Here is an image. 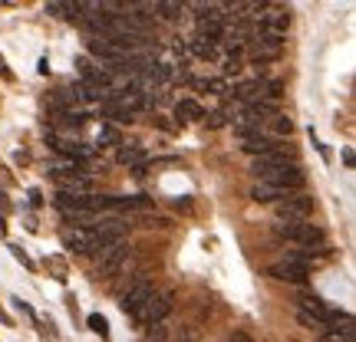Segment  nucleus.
Segmentation results:
<instances>
[{
    "label": "nucleus",
    "instance_id": "1",
    "mask_svg": "<svg viewBox=\"0 0 356 342\" xmlns=\"http://www.w3.org/2000/svg\"><path fill=\"white\" fill-rule=\"evenodd\" d=\"M277 237L297 243V247H323V230L317 224H307V221H293V224H277Z\"/></svg>",
    "mask_w": 356,
    "mask_h": 342
},
{
    "label": "nucleus",
    "instance_id": "2",
    "mask_svg": "<svg viewBox=\"0 0 356 342\" xmlns=\"http://www.w3.org/2000/svg\"><path fill=\"white\" fill-rule=\"evenodd\" d=\"M261 178V185H270V188H280V191H287V194H293V191H300L304 188V168L300 165H284V168H274V171H264V175H257Z\"/></svg>",
    "mask_w": 356,
    "mask_h": 342
},
{
    "label": "nucleus",
    "instance_id": "3",
    "mask_svg": "<svg viewBox=\"0 0 356 342\" xmlns=\"http://www.w3.org/2000/svg\"><path fill=\"white\" fill-rule=\"evenodd\" d=\"M168 313H172V293H152L132 316H136L139 326H155V323H162Z\"/></svg>",
    "mask_w": 356,
    "mask_h": 342
},
{
    "label": "nucleus",
    "instance_id": "4",
    "mask_svg": "<svg viewBox=\"0 0 356 342\" xmlns=\"http://www.w3.org/2000/svg\"><path fill=\"white\" fill-rule=\"evenodd\" d=\"M274 211H277L280 224H293V221H307V217L314 214V198H307V194H287L284 201L274 204Z\"/></svg>",
    "mask_w": 356,
    "mask_h": 342
},
{
    "label": "nucleus",
    "instance_id": "5",
    "mask_svg": "<svg viewBox=\"0 0 356 342\" xmlns=\"http://www.w3.org/2000/svg\"><path fill=\"white\" fill-rule=\"evenodd\" d=\"M129 254H132V247H129L126 241L106 247V250H102V257H99V273H102V277H115V273L126 266Z\"/></svg>",
    "mask_w": 356,
    "mask_h": 342
},
{
    "label": "nucleus",
    "instance_id": "6",
    "mask_svg": "<svg viewBox=\"0 0 356 342\" xmlns=\"http://www.w3.org/2000/svg\"><path fill=\"white\" fill-rule=\"evenodd\" d=\"M63 247L73 254H96V237L89 228H70L63 230Z\"/></svg>",
    "mask_w": 356,
    "mask_h": 342
},
{
    "label": "nucleus",
    "instance_id": "7",
    "mask_svg": "<svg viewBox=\"0 0 356 342\" xmlns=\"http://www.w3.org/2000/svg\"><path fill=\"white\" fill-rule=\"evenodd\" d=\"M327 342H353V316L350 313H337V316L327 323V330L320 332Z\"/></svg>",
    "mask_w": 356,
    "mask_h": 342
},
{
    "label": "nucleus",
    "instance_id": "8",
    "mask_svg": "<svg viewBox=\"0 0 356 342\" xmlns=\"http://www.w3.org/2000/svg\"><path fill=\"white\" fill-rule=\"evenodd\" d=\"M152 293H155L152 283H149L145 277H139V280H136V283H132V287L126 290V296H122V309H126V313H136V309H139V306L145 303V300H149Z\"/></svg>",
    "mask_w": 356,
    "mask_h": 342
},
{
    "label": "nucleus",
    "instance_id": "9",
    "mask_svg": "<svg viewBox=\"0 0 356 342\" xmlns=\"http://www.w3.org/2000/svg\"><path fill=\"white\" fill-rule=\"evenodd\" d=\"M284 165H297V162H293V155L284 152V148H274V152H267V155H261V158H254L251 171H254V175H264V171H274V168H284Z\"/></svg>",
    "mask_w": 356,
    "mask_h": 342
},
{
    "label": "nucleus",
    "instance_id": "10",
    "mask_svg": "<svg viewBox=\"0 0 356 342\" xmlns=\"http://www.w3.org/2000/svg\"><path fill=\"white\" fill-rule=\"evenodd\" d=\"M267 277H274V280H284V283H307V277H310V270H300V266H291V264H270L267 266Z\"/></svg>",
    "mask_w": 356,
    "mask_h": 342
},
{
    "label": "nucleus",
    "instance_id": "11",
    "mask_svg": "<svg viewBox=\"0 0 356 342\" xmlns=\"http://www.w3.org/2000/svg\"><path fill=\"white\" fill-rule=\"evenodd\" d=\"M231 96L244 105H251V102L261 99V79H251V83H238V86L231 89Z\"/></svg>",
    "mask_w": 356,
    "mask_h": 342
},
{
    "label": "nucleus",
    "instance_id": "12",
    "mask_svg": "<svg viewBox=\"0 0 356 342\" xmlns=\"http://www.w3.org/2000/svg\"><path fill=\"white\" fill-rule=\"evenodd\" d=\"M175 119L178 122H198V119H204V109L195 99H181L175 105Z\"/></svg>",
    "mask_w": 356,
    "mask_h": 342
},
{
    "label": "nucleus",
    "instance_id": "13",
    "mask_svg": "<svg viewBox=\"0 0 356 342\" xmlns=\"http://www.w3.org/2000/svg\"><path fill=\"white\" fill-rule=\"evenodd\" d=\"M251 198H254L257 204H277L287 198V191L270 188V185H254V188H251Z\"/></svg>",
    "mask_w": 356,
    "mask_h": 342
},
{
    "label": "nucleus",
    "instance_id": "14",
    "mask_svg": "<svg viewBox=\"0 0 356 342\" xmlns=\"http://www.w3.org/2000/svg\"><path fill=\"white\" fill-rule=\"evenodd\" d=\"M102 115L113 119V122H132V112H126L119 102H102Z\"/></svg>",
    "mask_w": 356,
    "mask_h": 342
},
{
    "label": "nucleus",
    "instance_id": "15",
    "mask_svg": "<svg viewBox=\"0 0 356 342\" xmlns=\"http://www.w3.org/2000/svg\"><path fill=\"white\" fill-rule=\"evenodd\" d=\"M99 145L106 148V145H122V132L115 126H102L99 128Z\"/></svg>",
    "mask_w": 356,
    "mask_h": 342
},
{
    "label": "nucleus",
    "instance_id": "16",
    "mask_svg": "<svg viewBox=\"0 0 356 342\" xmlns=\"http://www.w3.org/2000/svg\"><path fill=\"white\" fill-rule=\"evenodd\" d=\"M221 69H225V76H231V73H238V69H241V46H234V50H228V56H225V63H221Z\"/></svg>",
    "mask_w": 356,
    "mask_h": 342
},
{
    "label": "nucleus",
    "instance_id": "17",
    "mask_svg": "<svg viewBox=\"0 0 356 342\" xmlns=\"http://www.w3.org/2000/svg\"><path fill=\"white\" fill-rule=\"evenodd\" d=\"M119 162H122V165H142V148L139 145H126V148H119Z\"/></svg>",
    "mask_w": 356,
    "mask_h": 342
},
{
    "label": "nucleus",
    "instance_id": "18",
    "mask_svg": "<svg viewBox=\"0 0 356 342\" xmlns=\"http://www.w3.org/2000/svg\"><path fill=\"white\" fill-rule=\"evenodd\" d=\"M152 10L159 13V17H165V20H175V17H181L185 3H152Z\"/></svg>",
    "mask_w": 356,
    "mask_h": 342
},
{
    "label": "nucleus",
    "instance_id": "19",
    "mask_svg": "<svg viewBox=\"0 0 356 342\" xmlns=\"http://www.w3.org/2000/svg\"><path fill=\"white\" fill-rule=\"evenodd\" d=\"M267 122H270V128H274V135H291L293 132V122L291 119H287V115H274V119H267Z\"/></svg>",
    "mask_w": 356,
    "mask_h": 342
},
{
    "label": "nucleus",
    "instance_id": "20",
    "mask_svg": "<svg viewBox=\"0 0 356 342\" xmlns=\"http://www.w3.org/2000/svg\"><path fill=\"white\" fill-rule=\"evenodd\" d=\"M89 330L96 332V336H102V339H106V336H109V323H106V316H99V313H89Z\"/></svg>",
    "mask_w": 356,
    "mask_h": 342
},
{
    "label": "nucleus",
    "instance_id": "21",
    "mask_svg": "<svg viewBox=\"0 0 356 342\" xmlns=\"http://www.w3.org/2000/svg\"><path fill=\"white\" fill-rule=\"evenodd\" d=\"M191 50H195V56H202V60H211L215 56V43H208V40H191Z\"/></svg>",
    "mask_w": 356,
    "mask_h": 342
},
{
    "label": "nucleus",
    "instance_id": "22",
    "mask_svg": "<svg viewBox=\"0 0 356 342\" xmlns=\"http://www.w3.org/2000/svg\"><path fill=\"white\" fill-rule=\"evenodd\" d=\"M142 342H168L165 323H155V326H149V332H145V339H142Z\"/></svg>",
    "mask_w": 356,
    "mask_h": 342
},
{
    "label": "nucleus",
    "instance_id": "23",
    "mask_svg": "<svg viewBox=\"0 0 356 342\" xmlns=\"http://www.w3.org/2000/svg\"><path fill=\"white\" fill-rule=\"evenodd\" d=\"M267 92H264V96H267V102H277L280 99V96H284V83H280V79H267Z\"/></svg>",
    "mask_w": 356,
    "mask_h": 342
},
{
    "label": "nucleus",
    "instance_id": "24",
    "mask_svg": "<svg viewBox=\"0 0 356 342\" xmlns=\"http://www.w3.org/2000/svg\"><path fill=\"white\" fill-rule=\"evenodd\" d=\"M208 92H215V96H228V83L225 79H208V83H202Z\"/></svg>",
    "mask_w": 356,
    "mask_h": 342
},
{
    "label": "nucleus",
    "instance_id": "25",
    "mask_svg": "<svg viewBox=\"0 0 356 342\" xmlns=\"http://www.w3.org/2000/svg\"><path fill=\"white\" fill-rule=\"evenodd\" d=\"M225 122H228V112H211V115H208V126H211V128H221Z\"/></svg>",
    "mask_w": 356,
    "mask_h": 342
},
{
    "label": "nucleus",
    "instance_id": "26",
    "mask_svg": "<svg viewBox=\"0 0 356 342\" xmlns=\"http://www.w3.org/2000/svg\"><path fill=\"white\" fill-rule=\"evenodd\" d=\"M76 69H79V76L86 79V76H89V73H92V63H89L86 56H79V60H76Z\"/></svg>",
    "mask_w": 356,
    "mask_h": 342
},
{
    "label": "nucleus",
    "instance_id": "27",
    "mask_svg": "<svg viewBox=\"0 0 356 342\" xmlns=\"http://www.w3.org/2000/svg\"><path fill=\"white\" fill-rule=\"evenodd\" d=\"M13 306H17V309H20L24 316H30V319H33V306L26 303V300H20V296H17V300H13Z\"/></svg>",
    "mask_w": 356,
    "mask_h": 342
},
{
    "label": "nucleus",
    "instance_id": "28",
    "mask_svg": "<svg viewBox=\"0 0 356 342\" xmlns=\"http://www.w3.org/2000/svg\"><path fill=\"white\" fill-rule=\"evenodd\" d=\"M10 250H13V257H17V260H20L24 266H33V264H30V257H26L24 250H20V247H10Z\"/></svg>",
    "mask_w": 356,
    "mask_h": 342
},
{
    "label": "nucleus",
    "instance_id": "29",
    "mask_svg": "<svg viewBox=\"0 0 356 342\" xmlns=\"http://www.w3.org/2000/svg\"><path fill=\"white\" fill-rule=\"evenodd\" d=\"M3 230H7V228H3V217H0V237H3Z\"/></svg>",
    "mask_w": 356,
    "mask_h": 342
}]
</instances>
